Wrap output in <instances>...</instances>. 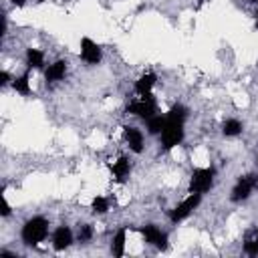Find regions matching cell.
<instances>
[{
    "label": "cell",
    "instance_id": "cell-1",
    "mask_svg": "<svg viewBox=\"0 0 258 258\" xmlns=\"http://www.w3.org/2000/svg\"><path fill=\"white\" fill-rule=\"evenodd\" d=\"M46 236H48V220L42 216H34L30 220H26L22 226V232H20V238L26 246H36Z\"/></svg>",
    "mask_w": 258,
    "mask_h": 258
},
{
    "label": "cell",
    "instance_id": "cell-2",
    "mask_svg": "<svg viewBox=\"0 0 258 258\" xmlns=\"http://www.w3.org/2000/svg\"><path fill=\"white\" fill-rule=\"evenodd\" d=\"M127 111H129L131 115L149 119V117H153V115L157 113V103H155V99H153L151 93H147V95H139V97H135V99L127 105Z\"/></svg>",
    "mask_w": 258,
    "mask_h": 258
},
{
    "label": "cell",
    "instance_id": "cell-3",
    "mask_svg": "<svg viewBox=\"0 0 258 258\" xmlns=\"http://www.w3.org/2000/svg\"><path fill=\"white\" fill-rule=\"evenodd\" d=\"M167 117V115H165ZM183 141V121H175L167 117V123L161 131V143L165 149H173Z\"/></svg>",
    "mask_w": 258,
    "mask_h": 258
},
{
    "label": "cell",
    "instance_id": "cell-4",
    "mask_svg": "<svg viewBox=\"0 0 258 258\" xmlns=\"http://www.w3.org/2000/svg\"><path fill=\"white\" fill-rule=\"evenodd\" d=\"M214 167H198L191 171V177H189V189L196 191V194H206L208 189H212L214 185Z\"/></svg>",
    "mask_w": 258,
    "mask_h": 258
},
{
    "label": "cell",
    "instance_id": "cell-5",
    "mask_svg": "<svg viewBox=\"0 0 258 258\" xmlns=\"http://www.w3.org/2000/svg\"><path fill=\"white\" fill-rule=\"evenodd\" d=\"M256 187H258V175H256V173H246V175H242V177L236 181V185L232 187L230 200L236 202V204H240V202L248 200L250 194H252Z\"/></svg>",
    "mask_w": 258,
    "mask_h": 258
},
{
    "label": "cell",
    "instance_id": "cell-6",
    "mask_svg": "<svg viewBox=\"0 0 258 258\" xmlns=\"http://www.w3.org/2000/svg\"><path fill=\"white\" fill-rule=\"evenodd\" d=\"M200 202H202V194L191 191L185 200H181V202L169 212V220H171V222H181V220H185V218L200 206Z\"/></svg>",
    "mask_w": 258,
    "mask_h": 258
},
{
    "label": "cell",
    "instance_id": "cell-7",
    "mask_svg": "<svg viewBox=\"0 0 258 258\" xmlns=\"http://www.w3.org/2000/svg\"><path fill=\"white\" fill-rule=\"evenodd\" d=\"M81 58L87 64H99L103 58V50L95 40H91L89 36H83L81 38Z\"/></svg>",
    "mask_w": 258,
    "mask_h": 258
},
{
    "label": "cell",
    "instance_id": "cell-8",
    "mask_svg": "<svg viewBox=\"0 0 258 258\" xmlns=\"http://www.w3.org/2000/svg\"><path fill=\"white\" fill-rule=\"evenodd\" d=\"M141 234H143V238H145L147 244H151V246H155V248H159V250H165V248H167V234L161 232L157 226L145 224V226L141 228Z\"/></svg>",
    "mask_w": 258,
    "mask_h": 258
},
{
    "label": "cell",
    "instance_id": "cell-9",
    "mask_svg": "<svg viewBox=\"0 0 258 258\" xmlns=\"http://www.w3.org/2000/svg\"><path fill=\"white\" fill-rule=\"evenodd\" d=\"M71 244H73V232H71V228L69 226H58L52 232V248L56 252H60V250H67Z\"/></svg>",
    "mask_w": 258,
    "mask_h": 258
},
{
    "label": "cell",
    "instance_id": "cell-10",
    "mask_svg": "<svg viewBox=\"0 0 258 258\" xmlns=\"http://www.w3.org/2000/svg\"><path fill=\"white\" fill-rule=\"evenodd\" d=\"M123 135H125V141H127V145H129V149L133 153H141L143 151V133L137 127L127 125L123 129Z\"/></svg>",
    "mask_w": 258,
    "mask_h": 258
},
{
    "label": "cell",
    "instance_id": "cell-11",
    "mask_svg": "<svg viewBox=\"0 0 258 258\" xmlns=\"http://www.w3.org/2000/svg\"><path fill=\"white\" fill-rule=\"evenodd\" d=\"M67 75V60H54L46 67L44 71V79L46 83H56V81H62Z\"/></svg>",
    "mask_w": 258,
    "mask_h": 258
},
{
    "label": "cell",
    "instance_id": "cell-12",
    "mask_svg": "<svg viewBox=\"0 0 258 258\" xmlns=\"http://www.w3.org/2000/svg\"><path fill=\"white\" fill-rule=\"evenodd\" d=\"M129 171H131V163H129V159L123 157V155H121L117 161L111 163V173H113L115 181H119V183H123V181L129 177Z\"/></svg>",
    "mask_w": 258,
    "mask_h": 258
},
{
    "label": "cell",
    "instance_id": "cell-13",
    "mask_svg": "<svg viewBox=\"0 0 258 258\" xmlns=\"http://www.w3.org/2000/svg\"><path fill=\"white\" fill-rule=\"evenodd\" d=\"M155 81H157V75H155V73H145V75H141V77L135 81V93H137V95H147V93H151Z\"/></svg>",
    "mask_w": 258,
    "mask_h": 258
},
{
    "label": "cell",
    "instance_id": "cell-14",
    "mask_svg": "<svg viewBox=\"0 0 258 258\" xmlns=\"http://www.w3.org/2000/svg\"><path fill=\"white\" fill-rule=\"evenodd\" d=\"M26 67L28 69H42L44 67V52L38 48L26 50Z\"/></svg>",
    "mask_w": 258,
    "mask_h": 258
},
{
    "label": "cell",
    "instance_id": "cell-15",
    "mask_svg": "<svg viewBox=\"0 0 258 258\" xmlns=\"http://www.w3.org/2000/svg\"><path fill=\"white\" fill-rule=\"evenodd\" d=\"M242 121L240 119H234V117H230V119H226L224 123H222V133L226 135V137H236V135H240L242 133Z\"/></svg>",
    "mask_w": 258,
    "mask_h": 258
},
{
    "label": "cell",
    "instance_id": "cell-16",
    "mask_svg": "<svg viewBox=\"0 0 258 258\" xmlns=\"http://www.w3.org/2000/svg\"><path fill=\"white\" fill-rule=\"evenodd\" d=\"M125 240H127L125 228L117 230V234L113 236V242H111V252H113V256H123V252H125Z\"/></svg>",
    "mask_w": 258,
    "mask_h": 258
},
{
    "label": "cell",
    "instance_id": "cell-17",
    "mask_svg": "<svg viewBox=\"0 0 258 258\" xmlns=\"http://www.w3.org/2000/svg\"><path fill=\"white\" fill-rule=\"evenodd\" d=\"M244 252L250 254V256H256L258 254V228L250 230L244 238Z\"/></svg>",
    "mask_w": 258,
    "mask_h": 258
},
{
    "label": "cell",
    "instance_id": "cell-18",
    "mask_svg": "<svg viewBox=\"0 0 258 258\" xmlns=\"http://www.w3.org/2000/svg\"><path fill=\"white\" fill-rule=\"evenodd\" d=\"M165 123H167V117L165 115H153V117H149L147 119V131L149 133H153V135H161V131H163V127H165Z\"/></svg>",
    "mask_w": 258,
    "mask_h": 258
},
{
    "label": "cell",
    "instance_id": "cell-19",
    "mask_svg": "<svg viewBox=\"0 0 258 258\" xmlns=\"http://www.w3.org/2000/svg\"><path fill=\"white\" fill-rule=\"evenodd\" d=\"M12 89L16 93H20V95H28L30 93V77H28V73H22L20 77L12 79Z\"/></svg>",
    "mask_w": 258,
    "mask_h": 258
},
{
    "label": "cell",
    "instance_id": "cell-20",
    "mask_svg": "<svg viewBox=\"0 0 258 258\" xmlns=\"http://www.w3.org/2000/svg\"><path fill=\"white\" fill-rule=\"evenodd\" d=\"M167 117H169V119H175V121H183V123H185V119H187V109H185L181 103H177V105H173V107L169 109Z\"/></svg>",
    "mask_w": 258,
    "mask_h": 258
},
{
    "label": "cell",
    "instance_id": "cell-21",
    "mask_svg": "<svg viewBox=\"0 0 258 258\" xmlns=\"http://www.w3.org/2000/svg\"><path fill=\"white\" fill-rule=\"evenodd\" d=\"M91 210H93L95 214H105V212L109 210V200L103 198V196H95L93 202H91Z\"/></svg>",
    "mask_w": 258,
    "mask_h": 258
},
{
    "label": "cell",
    "instance_id": "cell-22",
    "mask_svg": "<svg viewBox=\"0 0 258 258\" xmlns=\"http://www.w3.org/2000/svg\"><path fill=\"white\" fill-rule=\"evenodd\" d=\"M91 236H93V228H91L89 224H83V226L79 228V240H81V242H89Z\"/></svg>",
    "mask_w": 258,
    "mask_h": 258
},
{
    "label": "cell",
    "instance_id": "cell-23",
    "mask_svg": "<svg viewBox=\"0 0 258 258\" xmlns=\"http://www.w3.org/2000/svg\"><path fill=\"white\" fill-rule=\"evenodd\" d=\"M8 214H10V206L6 200H2V216H8Z\"/></svg>",
    "mask_w": 258,
    "mask_h": 258
},
{
    "label": "cell",
    "instance_id": "cell-24",
    "mask_svg": "<svg viewBox=\"0 0 258 258\" xmlns=\"http://www.w3.org/2000/svg\"><path fill=\"white\" fill-rule=\"evenodd\" d=\"M0 79H2V81H0V83H2V85H6V83H8V79H10V77H8V73H6V71H2V73H0Z\"/></svg>",
    "mask_w": 258,
    "mask_h": 258
},
{
    "label": "cell",
    "instance_id": "cell-25",
    "mask_svg": "<svg viewBox=\"0 0 258 258\" xmlns=\"http://www.w3.org/2000/svg\"><path fill=\"white\" fill-rule=\"evenodd\" d=\"M12 4H14V6H18V8H22V6L26 4V0H12Z\"/></svg>",
    "mask_w": 258,
    "mask_h": 258
},
{
    "label": "cell",
    "instance_id": "cell-26",
    "mask_svg": "<svg viewBox=\"0 0 258 258\" xmlns=\"http://www.w3.org/2000/svg\"><path fill=\"white\" fill-rule=\"evenodd\" d=\"M202 2H208V0H202Z\"/></svg>",
    "mask_w": 258,
    "mask_h": 258
}]
</instances>
